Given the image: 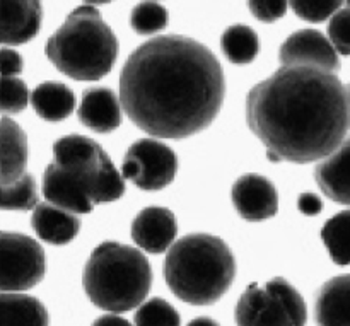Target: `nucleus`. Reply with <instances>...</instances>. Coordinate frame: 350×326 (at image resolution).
<instances>
[{"label":"nucleus","mask_w":350,"mask_h":326,"mask_svg":"<svg viewBox=\"0 0 350 326\" xmlns=\"http://www.w3.org/2000/svg\"><path fill=\"white\" fill-rule=\"evenodd\" d=\"M43 9L34 0H2L0 2V38L3 44H23L38 34Z\"/></svg>","instance_id":"obj_14"},{"label":"nucleus","mask_w":350,"mask_h":326,"mask_svg":"<svg viewBox=\"0 0 350 326\" xmlns=\"http://www.w3.org/2000/svg\"><path fill=\"white\" fill-rule=\"evenodd\" d=\"M279 58L282 67L308 65L323 68L332 74L338 70V51L330 40L314 29L297 31L287 38L280 46Z\"/></svg>","instance_id":"obj_10"},{"label":"nucleus","mask_w":350,"mask_h":326,"mask_svg":"<svg viewBox=\"0 0 350 326\" xmlns=\"http://www.w3.org/2000/svg\"><path fill=\"white\" fill-rule=\"evenodd\" d=\"M48 60L75 81H98L111 70L118 41L92 3L72 10L44 48Z\"/></svg>","instance_id":"obj_4"},{"label":"nucleus","mask_w":350,"mask_h":326,"mask_svg":"<svg viewBox=\"0 0 350 326\" xmlns=\"http://www.w3.org/2000/svg\"><path fill=\"white\" fill-rule=\"evenodd\" d=\"M31 105L46 122H60L74 111L75 96L65 84L44 82L33 91Z\"/></svg>","instance_id":"obj_20"},{"label":"nucleus","mask_w":350,"mask_h":326,"mask_svg":"<svg viewBox=\"0 0 350 326\" xmlns=\"http://www.w3.org/2000/svg\"><path fill=\"white\" fill-rule=\"evenodd\" d=\"M178 159L173 150L152 139L137 140L126 150L122 164L125 180L146 191H157L174 180Z\"/></svg>","instance_id":"obj_9"},{"label":"nucleus","mask_w":350,"mask_h":326,"mask_svg":"<svg viewBox=\"0 0 350 326\" xmlns=\"http://www.w3.org/2000/svg\"><path fill=\"white\" fill-rule=\"evenodd\" d=\"M53 156V163L75 171L84 180L92 204L115 202L125 193V178L94 140L75 133L64 137L55 142Z\"/></svg>","instance_id":"obj_6"},{"label":"nucleus","mask_w":350,"mask_h":326,"mask_svg":"<svg viewBox=\"0 0 350 326\" xmlns=\"http://www.w3.org/2000/svg\"><path fill=\"white\" fill-rule=\"evenodd\" d=\"M0 64H2V77H16L23 72V58L17 51L2 48L0 51Z\"/></svg>","instance_id":"obj_31"},{"label":"nucleus","mask_w":350,"mask_h":326,"mask_svg":"<svg viewBox=\"0 0 350 326\" xmlns=\"http://www.w3.org/2000/svg\"><path fill=\"white\" fill-rule=\"evenodd\" d=\"M250 10L256 19L263 21V23H275L277 19L287 12V2H280V0H256V2H250Z\"/></svg>","instance_id":"obj_30"},{"label":"nucleus","mask_w":350,"mask_h":326,"mask_svg":"<svg viewBox=\"0 0 350 326\" xmlns=\"http://www.w3.org/2000/svg\"><path fill=\"white\" fill-rule=\"evenodd\" d=\"M36 183L31 174H24L14 183L2 187L3 210H29L38 207Z\"/></svg>","instance_id":"obj_24"},{"label":"nucleus","mask_w":350,"mask_h":326,"mask_svg":"<svg viewBox=\"0 0 350 326\" xmlns=\"http://www.w3.org/2000/svg\"><path fill=\"white\" fill-rule=\"evenodd\" d=\"M176 219L173 212L163 207L144 208L132 222V238L144 252L159 255L174 245Z\"/></svg>","instance_id":"obj_13"},{"label":"nucleus","mask_w":350,"mask_h":326,"mask_svg":"<svg viewBox=\"0 0 350 326\" xmlns=\"http://www.w3.org/2000/svg\"><path fill=\"white\" fill-rule=\"evenodd\" d=\"M31 222L36 234L50 245H65L72 241L81 229V222L75 214L51 204L38 205Z\"/></svg>","instance_id":"obj_18"},{"label":"nucleus","mask_w":350,"mask_h":326,"mask_svg":"<svg viewBox=\"0 0 350 326\" xmlns=\"http://www.w3.org/2000/svg\"><path fill=\"white\" fill-rule=\"evenodd\" d=\"M44 275L43 248L29 236L2 232L0 236V289L23 293Z\"/></svg>","instance_id":"obj_8"},{"label":"nucleus","mask_w":350,"mask_h":326,"mask_svg":"<svg viewBox=\"0 0 350 326\" xmlns=\"http://www.w3.org/2000/svg\"><path fill=\"white\" fill-rule=\"evenodd\" d=\"M43 195L48 204L72 214H89L94 207L84 180L75 171L51 163L44 171Z\"/></svg>","instance_id":"obj_12"},{"label":"nucleus","mask_w":350,"mask_h":326,"mask_svg":"<svg viewBox=\"0 0 350 326\" xmlns=\"http://www.w3.org/2000/svg\"><path fill=\"white\" fill-rule=\"evenodd\" d=\"M224 74L205 44L157 36L140 44L120 75L126 116L157 139H187L207 128L224 99Z\"/></svg>","instance_id":"obj_1"},{"label":"nucleus","mask_w":350,"mask_h":326,"mask_svg":"<svg viewBox=\"0 0 350 326\" xmlns=\"http://www.w3.org/2000/svg\"><path fill=\"white\" fill-rule=\"evenodd\" d=\"M297 208L306 215H317L320 214L323 204H321L320 197L314 193H303L297 198Z\"/></svg>","instance_id":"obj_32"},{"label":"nucleus","mask_w":350,"mask_h":326,"mask_svg":"<svg viewBox=\"0 0 350 326\" xmlns=\"http://www.w3.org/2000/svg\"><path fill=\"white\" fill-rule=\"evenodd\" d=\"M318 187L337 204L350 205V137L314 171Z\"/></svg>","instance_id":"obj_16"},{"label":"nucleus","mask_w":350,"mask_h":326,"mask_svg":"<svg viewBox=\"0 0 350 326\" xmlns=\"http://www.w3.org/2000/svg\"><path fill=\"white\" fill-rule=\"evenodd\" d=\"M77 115L82 125L92 132L108 133L118 128L122 122V106L111 89L96 87L89 89L82 96Z\"/></svg>","instance_id":"obj_15"},{"label":"nucleus","mask_w":350,"mask_h":326,"mask_svg":"<svg viewBox=\"0 0 350 326\" xmlns=\"http://www.w3.org/2000/svg\"><path fill=\"white\" fill-rule=\"evenodd\" d=\"M238 326H306V303L287 280L252 284L234 311Z\"/></svg>","instance_id":"obj_7"},{"label":"nucleus","mask_w":350,"mask_h":326,"mask_svg":"<svg viewBox=\"0 0 350 326\" xmlns=\"http://www.w3.org/2000/svg\"><path fill=\"white\" fill-rule=\"evenodd\" d=\"M347 5H349V7H350V2H347Z\"/></svg>","instance_id":"obj_36"},{"label":"nucleus","mask_w":350,"mask_h":326,"mask_svg":"<svg viewBox=\"0 0 350 326\" xmlns=\"http://www.w3.org/2000/svg\"><path fill=\"white\" fill-rule=\"evenodd\" d=\"M29 147L23 128L14 120L2 118V187L24 176Z\"/></svg>","instance_id":"obj_19"},{"label":"nucleus","mask_w":350,"mask_h":326,"mask_svg":"<svg viewBox=\"0 0 350 326\" xmlns=\"http://www.w3.org/2000/svg\"><path fill=\"white\" fill-rule=\"evenodd\" d=\"M132 29L139 34H152L166 27L167 12L161 3L142 2L133 9L130 17Z\"/></svg>","instance_id":"obj_26"},{"label":"nucleus","mask_w":350,"mask_h":326,"mask_svg":"<svg viewBox=\"0 0 350 326\" xmlns=\"http://www.w3.org/2000/svg\"><path fill=\"white\" fill-rule=\"evenodd\" d=\"M221 46L224 55L232 64H250L260 51V40L252 27L245 24H234L222 34Z\"/></svg>","instance_id":"obj_22"},{"label":"nucleus","mask_w":350,"mask_h":326,"mask_svg":"<svg viewBox=\"0 0 350 326\" xmlns=\"http://www.w3.org/2000/svg\"><path fill=\"white\" fill-rule=\"evenodd\" d=\"M152 284L149 260L137 248L108 241L91 253L84 289L92 304L109 313L142 306Z\"/></svg>","instance_id":"obj_5"},{"label":"nucleus","mask_w":350,"mask_h":326,"mask_svg":"<svg viewBox=\"0 0 350 326\" xmlns=\"http://www.w3.org/2000/svg\"><path fill=\"white\" fill-rule=\"evenodd\" d=\"M0 311L2 326H48L46 308L26 294L2 293Z\"/></svg>","instance_id":"obj_21"},{"label":"nucleus","mask_w":350,"mask_h":326,"mask_svg":"<svg viewBox=\"0 0 350 326\" xmlns=\"http://www.w3.org/2000/svg\"><path fill=\"white\" fill-rule=\"evenodd\" d=\"M347 92H349V105H350V84L347 85Z\"/></svg>","instance_id":"obj_35"},{"label":"nucleus","mask_w":350,"mask_h":326,"mask_svg":"<svg viewBox=\"0 0 350 326\" xmlns=\"http://www.w3.org/2000/svg\"><path fill=\"white\" fill-rule=\"evenodd\" d=\"M296 16L310 23H323L328 17H334L344 3L338 0H301V2L291 3Z\"/></svg>","instance_id":"obj_28"},{"label":"nucleus","mask_w":350,"mask_h":326,"mask_svg":"<svg viewBox=\"0 0 350 326\" xmlns=\"http://www.w3.org/2000/svg\"><path fill=\"white\" fill-rule=\"evenodd\" d=\"M328 38L340 55H350V7H342L330 19Z\"/></svg>","instance_id":"obj_29"},{"label":"nucleus","mask_w":350,"mask_h":326,"mask_svg":"<svg viewBox=\"0 0 350 326\" xmlns=\"http://www.w3.org/2000/svg\"><path fill=\"white\" fill-rule=\"evenodd\" d=\"M133 321L135 326H180L181 318L170 303L154 297L137 310Z\"/></svg>","instance_id":"obj_25"},{"label":"nucleus","mask_w":350,"mask_h":326,"mask_svg":"<svg viewBox=\"0 0 350 326\" xmlns=\"http://www.w3.org/2000/svg\"><path fill=\"white\" fill-rule=\"evenodd\" d=\"M92 326H133L130 321H126L125 318L116 316V314H105V316L98 318V320L92 323Z\"/></svg>","instance_id":"obj_33"},{"label":"nucleus","mask_w":350,"mask_h":326,"mask_svg":"<svg viewBox=\"0 0 350 326\" xmlns=\"http://www.w3.org/2000/svg\"><path fill=\"white\" fill-rule=\"evenodd\" d=\"M325 246L330 253L332 260L337 265H349L350 263V210L328 219L321 231Z\"/></svg>","instance_id":"obj_23"},{"label":"nucleus","mask_w":350,"mask_h":326,"mask_svg":"<svg viewBox=\"0 0 350 326\" xmlns=\"http://www.w3.org/2000/svg\"><path fill=\"white\" fill-rule=\"evenodd\" d=\"M187 326H219L212 318H197V320L190 321Z\"/></svg>","instance_id":"obj_34"},{"label":"nucleus","mask_w":350,"mask_h":326,"mask_svg":"<svg viewBox=\"0 0 350 326\" xmlns=\"http://www.w3.org/2000/svg\"><path fill=\"white\" fill-rule=\"evenodd\" d=\"M314 318L318 326H350V275L334 277L321 287Z\"/></svg>","instance_id":"obj_17"},{"label":"nucleus","mask_w":350,"mask_h":326,"mask_svg":"<svg viewBox=\"0 0 350 326\" xmlns=\"http://www.w3.org/2000/svg\"><path fill=\"white\" fill-rule=\"evenodd\" d=\"M231 198L238 214L250 222L273 217L279 208L275 187L262 174L250 173L239 178L232 185Z\"/></svg>","instance_id":"obj_11"},{"label":"nucleus","mask_w":350,"mask_h":326,"mask_svg":"<svg viewBox=\"0 0 350 326\" xmlns=\"http://www.w3.org/2000/svg\"><path fill=\"white\" fill-rule=\"evenodd\" d=\"M31 94L27 85L17 77H2V98H0V106H2L3 115H14V113L23 111L31 101Z\"/></svg>","instance_id":"obj_27"},{"label":"nucleus","mask_w":350,"mask_h":326,"mask_svg":"<svg viewBox=\"0 0 350 326\" xmlns=\"http://www.w3.org/2000/svg\"><path fill=\"white\" fill-rule=\"evenodd\" d=\"M236 262L222 239L190 234L178 239L164 262V277L171 293L195 306L214 304L234 280Z\"/></svg>","instance_id":"obj_3"},{"label":"nucleus","mask_w":350,"mask_h":326,"mask_svg":"<svg viewBox=\"0 0 350 326\" xmlns=\"http://www.w3.org/2000/svg\"><path fill=\"white\" fill-rule=\"evenodd\" d=\"M246 122L280 161H323L344 144L350 128L347 87L323 68L280 67L250 91Z\"/></svg>","instance_id":"obj_2"}]
</instances>
